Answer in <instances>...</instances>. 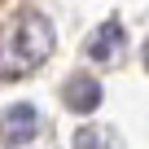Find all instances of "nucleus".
Here are the masks:
<instances>
[{"label":"nucleus","mask_w":149,"mask_h":149,"mask_svg":"<svg viewBox=\"0 0 149 149\" xmlns=\"http://www.w3.org/2000/svg\"><path fill=\"white\" fill-rule=\"evenodd\" d=\"M48 53H53V26H48V18L44 13H22L18 26L9 31V48L0 53V74H5V79L26 74Z\"/></svg>","instance_id":"1"},{"label":"nucleus","mask_w":149,"mask_h":149,"mask_svg":"<svg viewBox=\"0 0 149 149\" xmlns=\"http://www.w3.org/2000/svg\"><path fill=\"white\" fill-rule=\"evenodd\" d=\"M35 127H40V114H35V105H31V101L9 105V110H5V118H0V132H5V145H9V149H22V145L35 136Z\"/></svg>","instance_id":"2"},{"label":"nucleus","mask_w":149,"mask_h":149,"mask_svg":"<svg viewBox=\"0 0 149 149\" xmlns=\"http://www.w3.org/2000/svg\"><path fill=\"white\" fill-rule=\"evenodd\" d=\"M61 101L74 114H88V110L101 105V84L92 79V74H74V79H66V88H61Z\"/></svg>","instance_id":"3"},{"label":"nucleus","mask_w":149,"mask_h":149,"mask_svg":"<svg viewBox=\"0 0 149 149\" xmlns=\"http://www.w3.org/2000/svg\"><path fill=\"white\" fill-rule=\"evenodd\" d=\"M118 48H123V26H118V22H105V26L97 31V40L88 44V57H92V61H114Z\"/></svg>","instance_id":"4"},{"label":"nucleus","mask_w":149,"mask_h":149,"mask_svg":"<svg viewBox=\"0 0 149 149\" xmlns=\"http://www.w3.org/2000/svg\"><path fill=\"white\" fill-rule=\"evenodd\" d=\"M74 149H118L110 132H97V127H84L79 136H74Z\"/></svg>","instance_id":"5"},{"label":"nucleus","mask_w":149,"mask_h":149,"mask_svg":"<svg viewBox=\"0 0 149 149\" xmlns=\"http://www.w3.org/2000/svg\"><path fill=\"white\" fill-rule=\"evenodd\" d=\"M145 66H149V48H145Z\"/></svg>","instance_id":"6"}]
</instances>
